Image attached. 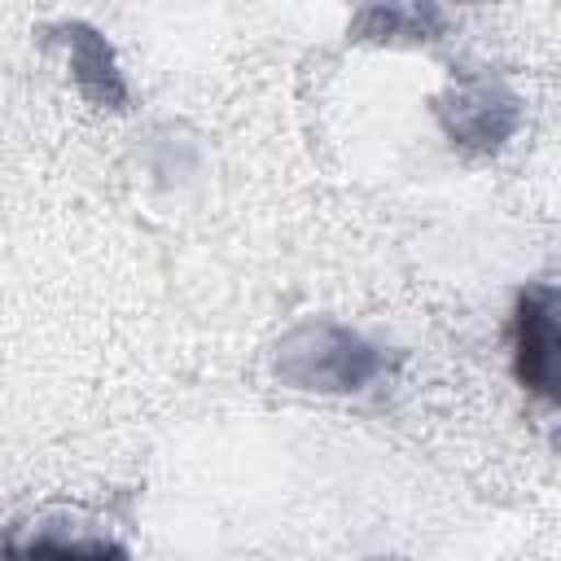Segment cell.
<instances>
[{
	"instance_id": "obj_1",
	"label": "cell",
	"mask_w": 561,
	"mask_h": 561,
	"mask_svg": "<svg viewBox=\"0 0 561 561\" xmlns=\"http://www.w3.org/2000/svg\"><path fill=\"white\" fill-rule=\"evenodd\" d=\"M513 346H517V377H522V386H530L543 399H557L561 333H557V289L552 285H535V289L522 294L517 320H513Z\"/></svg>"
},
{
	"instance_id": "obj_2",
	"label": "cell",
	"mask_w": 561,
	"mask_h": 561,
	"mask_svg": "<svg viewBox=\"0 0 561 561\" xmlns=\"http://www.w3.org/2000/svg\"><path fill=\"white\" fill-rule=\"evenodd\" d=\"M22 561H127V552L110 539H66V535H44L35 539Z\"/></svg>"
}]
</instances>
